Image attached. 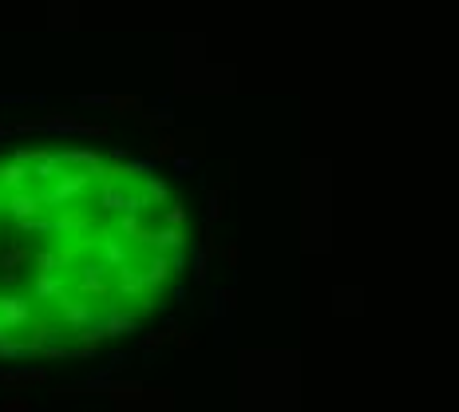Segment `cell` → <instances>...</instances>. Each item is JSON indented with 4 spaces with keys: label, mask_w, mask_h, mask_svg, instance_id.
Here are the masks:
<instances>
[{
    "label": "cell",
    "mask_w": 459,
    "mask_h": 412,
    "mask_svg": "<svg viewBox=\"0 0 459 412\" xmlns=\"http://www.w3.org/2000/svg\"><path fill=\"white\" fill-rule=\"evenodd\" d=\"M20 131H67V135H87V139H107L111 127L107 123H79L72 111H52L44 119H24V123L12 127V135Z\"/></svg>",
    "instance_id": "cell-1"
},
{
    "label": "cell",
    "mask_w": 459,
    "mask_h": 412,
    "mask_svg": "<svg viewBox=\"0 0 459 412\" xmlns=\"http://www.w3.org/2000/svg\"><path fill=\"white\" fill-rule=\"evenodd\" d=\"M4 210H8L16 222H28V218H40V210H44V198H40V194H32V190H12Z\"/></svg>",
    "instance_id": "cell-2"
},
{
    "label": "cell",
    "mask_w": 459,
    "mask_h": 412,
    "mask_svg": "<svg viewBox=\"0 0 459 412\" xmlns=\"http://www.w3.org/2000/svg\"><path fill=\"white\" fill-rule=\"evenodd\" d=\"M32 187V171L28 167H20V163H4L0 167V190H28Z\"/></svg>",
    "instance_id": "cell-3"
},
{
    "label": "cell",
    "mask_w": 459,
    "mask_h": 412,
    "mask_svg": "<svg viewBox=\"0 0 459 412\" xmlns=\"http://www.w3.org/2000/svg\"><path fill=\"white\" fill-rule=\"evenodd\" d=\"M4 389H32V384H44V369H16V373H0Z\"/></svg>",
    "instance_id": "cell-4"
},
{
    "label": "cell",
    "mask_w": 459,
    "mask_h": 412,
    "mask_svg": "<svg viewBox=\"0 0 459 412\" xmlns=\"http://www.w3.org/2000/svg\"><path fill=\"white\" fill-rule=\"evenodd\" d=\"M139 198H142V206H162L167 198H171V187H167L158 174H147V178H142V194H139Z\"/></svg>",
    "instance_id": "cell-5"
},
{
    "label": "cell",
    "mask_w": 459,
    "mask_h": 412,
    "mask_svg": "<svg viewBox=\"0 0 459 412\" xmlns=\"http://www.w3.org/2000/svg\"><path fill=\"white\" fill-rule=\"evenodd\" d=\"M107 107H115L119 115H142L139 95H107Z\"/></svg>",
    "instance_id": "cell-6"
},
{
    "label": "cell",
    "mask_w": 459,
    "mask_h": 412,
    "mask_svg": "<svg viewBox=\"0 0 459 412\" xmlns=\"http://www.w3.org/2000/svg\"><path fill=\"white\" fill-rule=\"evenodd\" d=\"M174 155H178V139H174V135H155L151 158H174Z\"/></svg>",
    "instance_id": "cell-7"
},
{
    "label": "cell",
    "mask_w": 459,
    "mask_h": 412,
    "mask_svg": "<svg viewBox=\"0 0 459 412\" xmlns=\"http://www.w3.org/2000/svg\"><path fill=\"white\" fill-rule=\"evenodd\" d=\"M139 119H142L147 127H151V131H158V127H171L174 115H171V111H142Z\"/></svg>",
    "instance_id": "cell-8"
},
{
    "label": "cell",
    "mask_w": 459,
    "mask_h": 412,
    "mask_svg": "<svg viewBox=\"0 0 459 412\" xmlns=\"http://www.w3.org/2000/svg\"><path fill=\"white\" fill-rule=\"evenodd\" d=\"M162 222H167V226H174V230H178V226L186 222V210H182V203H171V210L162 214Z\"/></svg>",
    "instance_id": "cell-9"
},
{
    "label": "cell",
    "mask_w": 459,
    "mask_h": 412,
    "mask_svg": "<svg viewBox=\"0 0 459 412\" xmlns=\"http://www.w3.org/2000/svg\"><path fill=\"white\" fill-rule=\"evenodd\" d=\"M0 412H32V400H24V396H8V400L0 404Z\"/></svg>",
    "instance_id": "cell-10"
},
{
    "label": "cell",
    "mask_w": 459,
    "mask_h": 412,
    "mask_svg": "<svg viewBox=\"0 0 459 412\" xmlns=\"http://www.w3.org/2000/svg\"><path fill=\"white\" fill-rule=\"evenodd\" d=\"M222 218V190H210V222Z\"/></svg>",
    "instance_id": "cell-11"
},
{
    "label": "cell",
    "mask_w": 459,
    "mask_h": 412,
    "mask_svg": "<svg viewBox=\"0 0 459 412\" xmlns=\"http://www.w3.org/2000/svg\"><path fill=\"white\" fill-rule=\"evenodd\" d=\"M79 107H107V95H79Z\"/></svg>",
    "instance_id": "cell-12"
},
{
    "label": "cell",
    "mask_w": 459,
    "mask_h": 412,
    "mask_svg": "<svg viewBox=\"0 0 459 412\" xmlns=\"http://www.w3.org/2000/svg\"><path fill=\"white\" fill-rule=\"evenodd\" d=\"M174 341H178V349H194V337L186 329H174Z\"/></svg>",
    "instance_id": "cell-13"
},
{
    "label": "cell",
    "mask_w": 459,
    "mask_h": 412,
    "mask_svg": "<svg viewBox=\"0 0 459 412\" xmlns=\"http://www.w3.org/2000/svg\"><path fill=\"white\" fill-rule=\"evenodd\" d=\"M218 301L226 305V309H230V305H237V293H234V289H222V293H218ZM222 305H218V309H222Z\"/></svg>",
    "instance_id": "cell-14"
},
{
    "label": "cell",
    "mask_w": 459,
    "mask_h": 412,
    "mask_svg": "<svg viewBox=\"0 0 459 412\" xmlns=\"http://www.w3.org/2000/svg\"><path fill=\"white\" fill-rule=\"evenodd\" d=\"M174 167H178V171H194V158H186V155H174Z\"/></svg>",
    "instance_id": "cell-15"
},
{
    "label": "cell",
    "mask_w": 459,
    "mask_h": 412,
    "mask_svg": "<svg viewBox=\"0 0 459 412\" xmlns=\"http://www.w3.org/2000/svg\"><path fill=\"white\" fill-rule=\"evenodd\" d=\"M226 262H230V266H237V262H242V250H237V246H230V250H226Z\"/></svg>",
    "instance_id": "cell-16"
},
{
    "label": "cell",
    "mask_w": 459,
    "mask_h": 412,
    "mask_svg": "<svg viewBox=\"0 0 459 412\" xmlns=\"http://www.w3.org/2000/svg\"><path fill=\"white\" fill-rule=\"evenodd\" d=\"M12 135V127H0V139H8Z\"/></svg>",
    "instance_id": "cell-17"
}]
</instances>
